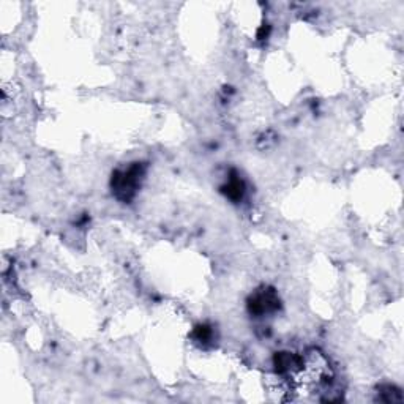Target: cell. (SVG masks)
<instances>
[{
	"mask_svg": "<svg viewBox=\"0 0 404 404\" xmlns=\"http://www.w3.org/2000/svg\"><path fill=\"white\" fill-rule=\"evenodd\" d=\"M142 176L144 171L141 164H133L126 171L115 172L112 177V188L117 198L122 201H130L134 196L136 188L139 185Z\"/></svg>",
	"mask_w": 404,
	"mask_h": 404,
	"instance_id": "cell-1",
	"label": "cell"
},
{
	"mask_svg": "<svg viewBox=\"0 0 404 404\" xmlns=\"http://www.w3.org/2000/svg\"><path fill=\"white\" fill-rule=\"evenodd\" d=\"M226 195L231 199H234V201L240 199L243 196V183H242V180L235 179V180L229 182L227 187H226Z\"/></svg>",
	"mask_w": 404,
	"mask_h": 404,
	"instance_id": "cell-4",
	"label": "cell"
},
{
	"mask_svg": "<svg viewBox=\"0 0 404 404\" xmlns=\"http://www.w3.org/2000/svg\"><path fill=\"white\" fill-rule=\"evenodd\" d=\"M195 336H196L198 341L207 343V341H210V339H212V330H210L207 325H199L196 328V332H195Z\"/></svg>",
	"mask_w": 404,
	"mask_h": 404,
	"instance_id": "cell-5",
	"label": "cell"
},
{
	"mask_svg": "<svg viewBox=\"0 0 404 404\" xmlns=\"http://www.w3.org/2000/svg\"><path fill=\"white\" fill-rule=\"evenodd\" d=\"M278 297L273 291H261L258 294H254L251 297L248 306H250V311L254 314H267L272 313L278 308Z\"/></svg>",
	"mask_w": 404,
	"mask_h": 404,
	"instance_id": "cell-2",
	"label": "cell"
},
{
	"mask_svg": "<svg viewBox=\"0 0 404 404\" xmlns=\"http://www.w3.org/2000/svg\"><path fill=\"white\" fill-rule=\"evenodd\" d=\"M381 397L379 400L384 401V403H401L403 401V397H401V392L398 389L392 387V385H387L385 389H382Z\"/></svg>",
	"mask_w": 404,
	"mask_h": 404,
	"instance_id": "cell-3",
	"label": "cell"
}]
</instances>
